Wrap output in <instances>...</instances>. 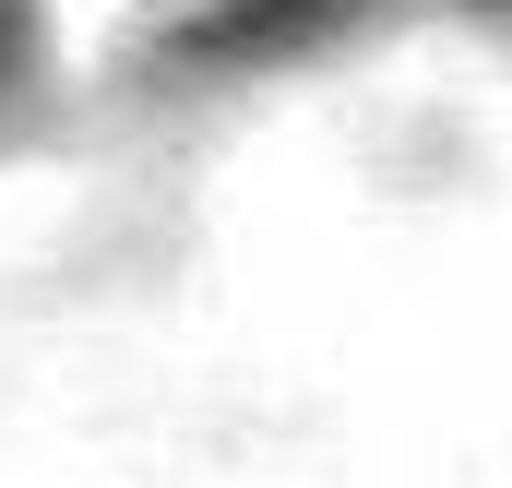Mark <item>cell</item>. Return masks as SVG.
<instances>
[{"label": "cell", "mask_w": 512, "mask_h": 488, "mask_svg": "<svg viewBox=\"0 0 512 488\" xmlns=\"http://www.w3.org/2000/svg\"><path fill=\"white\" fill-rule=\"evenodd\" d=\"M120 12H143V24H203V12H239V0H120Z\"/></svg>", "instance_id": "cell-1"}]
</instances>
